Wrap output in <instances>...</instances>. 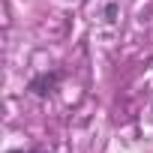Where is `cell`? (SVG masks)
Returning <instances> with one entry per match:
<instances>
[{"label": "cell", "mask_w": 153, "mask_h": 153, "mask_svg": "<svg viewBox=\"0 0 153 153\" xmlns=\"http://www.w3.org/2000/svg\"><path fill=\"white\" fill-rule=\"evenodd\" d=\"M57 84H60V72L57 69L54 72H42V75H36L30 81V93L33 96H48V93H54Z\"/></svg>", "instance_id": "1"}, {"label": "cell", "mask_w": 153, "mask_h": 153, "mask_svg": "<svg viewBox=\"0 0 153 153\" xmlns=\"http://www.w3.org/2000/svg\"><path fill=\"white\" fill-rule=\"evenodd\" d=\"M33 153H45V150H33Z\"/></svg>", "instance_id": "2"}]
</instances>
